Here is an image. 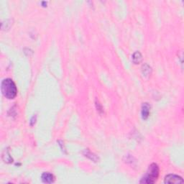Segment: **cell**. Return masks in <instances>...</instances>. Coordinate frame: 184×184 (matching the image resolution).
<instances>
[{
	"instance_id": "6da1fadb",
	"label": "cell",
	"mask_w": 184,
	"mask_h": 184,
	"mask_svg": "<svg viewBox=\"0 0 184 184\" xmlns=\"http://www.w3.org/2000/svg\"><path fill=\"white\" fill-rule=\"evenodd\" d=\"M1 90L2 94L9 99H15L17 96V89L16 85L11 79H6L2 82Z\"/></svg>"
},
{
	"instance_id": "7a4b0ae2",
	"label": "cell",
	"mask_w": 184,
	"mask_h": 184,
	"mask_svg": "<svg viewBox=\"0 0 184 184\" xmlns=\"http://www.w3.org/2000/svg\"><path fill=\"white\" fill-rule=\"evenodd\" d=\"M159 167L156 163H152L149 166L147 174L140 181L141 183L152 184L157 181L159 176Z\"/></svg>"
},
{
	"instance_id": "3957f363",
	"label": "cell",
	"mask_w": 184,
	"mask_h": 184,
	"mask_svg": "<svg viewBox=\"0 0 184 184\" xmlns=\"http://www.w3.org/2000/svg\"><path fill=\"white\" fill-rule=\"evenodd\" d=\"M165 183H183V180L181 176H177L174 174H169L165 176V180H164Z\"/></svg>"
},
{
	"instance_id": "277c9868",
	"label": "cell",
	"mask_w": 184,
	"mask_h": 184,
	"mask_svg": "<svg viewBox=\"0 0 184 184\" xmlns=\"http://www.w3.org/2000/svg\"><path fill=\"white\" fill-rule=\"evenodd\" d=\"M150 112V106L148 105V103L143 104V106H142V111H141L142 118L143 119H147L148 117H149Z\"/></svg>"
},
{
	"instance_id": "5b68a950",
	"label": "cell",
	"mask_w": 184,
	"mask_h": 184,
	"mask_svg": "<svg viewBox=\"0 0 184 184\" xmlns=\"http://www.w3.org/2000/svg\"><path fill=\"white\" fill-rule=\"evenodd\" d=\"M41 179L43 181V182L45 183H53L55 181V177L53 174L50 173H44L42 175Z\"/></svg>"
},
{
	"instance_id": "8992f818",
	"label": "cell",
	"mask_w": 184,
	"mask_h": 184,
	"mask_svg": "<svg viewBox=\"0 0 184 184\" xmlns=\"http://www.w3.org/2000/svg\"><path fill=\"white\" fill-rule=\"evenodd\" d=\"M142 60H143V56L139 52L137 51L132 55V61L135 64L139 63L142 61Z\"/></svg>"
},
{
	"instance_id": "52a82bcc",
	"label": "cell",
	"mask_w": 184,
	"mask_h": 184,
	"mask_svg": "<svg viewBox=\"0 0 184 184\" xmlns=\"http://www.w3.org/2000/svg\"><path fill=\"white\" fill-rule=\"evenodd\" d=\"M143 74L144 76H149L151 74V68L147 64L143 66Z\"/></svg>"
},
{
	"instance_id": "ba28073f",
	"label": "cell",
	"mask_w": 184,
	"mask_h": 184,
	"mask_svg": "<svg viewBox=\"0 0 184 184\" xmlns=\"http://www.w3.org/2000/svg\"><path fill=\"white\" fill-rule=\"evenodd\" d=\"M96 108H97V110L99 111V112H102V107H101V106L100 105V104L98 101V102H96Z\"/></svg>"
}]
</instances>
